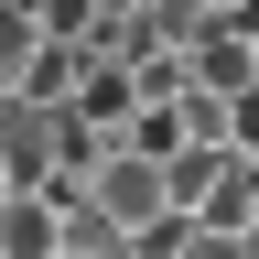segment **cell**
Masks as SVG:
<instances>
[{
    "label": "cell",
    "instance_id": "1",
    "mask_svg": "<svg viewBox=\"0 0 259 259\" xmlns=\"http://www.w3.org/2000/svg\"><path fill=\"white\" fill-rule=\"evenodd\" d=\"M87 205L119 227V238H151V227H173V184H162V162L151 151H130V141H108L87 162Z\"/></svg>",
    "mask_w": 259,
    "mask_h": 259
},
{
    "label": "cell",
    "instance_id": "2",
    "mask_svg": "<svg viewBox=\"0 0 259 259\" xmlns=\"http://www.w3.org/2000/svg\"><path fill=\"white\" fill-rule=\"evenodd\" d=\"M0 259H65V205H54L44 184L0 194Z\"/></svg>",
    "mask_w": 259,
    "mask_h": 259
},
{
    "label": "cell",
    "instance_id": "3",
    "mask_svg": "<svg viewBox=\"0 0 259 259\" xmlns=\"http://www.w3.org/2000/svg\"><path fill=\"white\" fill-rule=\"evenodd\" d=\"M227 162H238V141H184L173 162H162V184H173V216H205V194L227 184Z\"/></svg>",
    "mask_w": 259,
    "mask_h": 259
},
{
    "label": "cell",
    "instance_id": "4",
    "mask_svg": "<svg viewBox=\"0 0 259 259\" xmlns=\"http://www.w3.org/2000/svg\"><path fill=\"white\" fill-rule=\"evenodd\" d=\"M32 65H44V22H32V0H0V97H22Z\"/></svg>",
    "mask_w": 259,
    "mask_h": 259
},
{
    "label": "cell",
    "instance_id": "5",
    "mask_svg": "<svg viewBox=\"0 0 259 259\" xmlns=\"http://www.w3.org/2000/svg\"><path fill=\"white\" fill-rule=\"evenodd\" d=\"M119 141H130V151H151V162H173V151L194 141V130H184V97H151V108L119 130Z\"/></svg>",
    "mask_w": 259,
    "mask_h": 259
},
{
    "label": "cell",
    "instance_id": "6",
    "mask_svg": "<svg viewBox=\"0 0 259 259\" xmlns=\"http://www.w3.org/2000/svg\"><path fill=\"white\" fill-rule=\"evenodd\" d=\"M32 22H44V44H87V32H97V0H32Z\"/></svg>",
    "mask_w": 259,
    "mask_h": 259
},
{
    "label": "cell",
    "instance_id": "7",
    "mask_svg": "<svg viewBox=\"0 0 259 259\" xmlns=\"http://www.w3.org/2000/svg\"><path fill=\"white\" fill-rule=\"evenodd\" d=\"M173 259H248V238H227V227H194V216H184V238H173Z\"/></svg>",
    "mask_w": 259,
    "mask_h": 259
},
{
    "label": "cell",
    "instance_id": "8",
    "mask_svg": "<svg viewBox=\"0 0 259 259\" xmlns=\"http://www.w3.org/2000/svg\"><path fill=\"white\" fill-rule=\"evenodd\" d=\"M227 141L259 162V87H238V97H227Z\"/></svg>",
    "mask_w": 259,
    "mask_h": 259
},
{
    "label": "cell",
    "instance_id": "9",
    "mask_svg": "<svg viewBox=\"0 0 259 259\" xmlns=\"http://www.w3.org/2000/svg\"><path fill=\"white\" fill-rule=\"evenodd\" d=\"M194 11H216V22H227V11H238V0H194Z\"/></svg>",
    "mask_w": 259,
    "mask_h": 259
},
{
    "label": "cell",
    "instance_id": "10",
    "mask_svg": "<svg viewBox=\"0 0 259 259\" xmlns=\"http://www.w3.org/2000/svg\"><path fill=\"white\" fill-rule=\"evenodd\" d=\"M0 194H22V184H11V162H0Z\"/></svg>",
    "mask_w": 259,
    "mask_h": 259
},
{
    "label": "cell",
    "instance_id": "11",
    "mask_svg": "<svg viewBox=\"0 0 259 259\" xmlns=\"http://www.w3.org/2000/svg\"><path fill=\"white\" fill-rule=\"evenodd\" d=\"M248 259H259V227H248Z\"/></svg>",
    "mask_w": 259,
    "mask_h": 259
}]
</instances>
